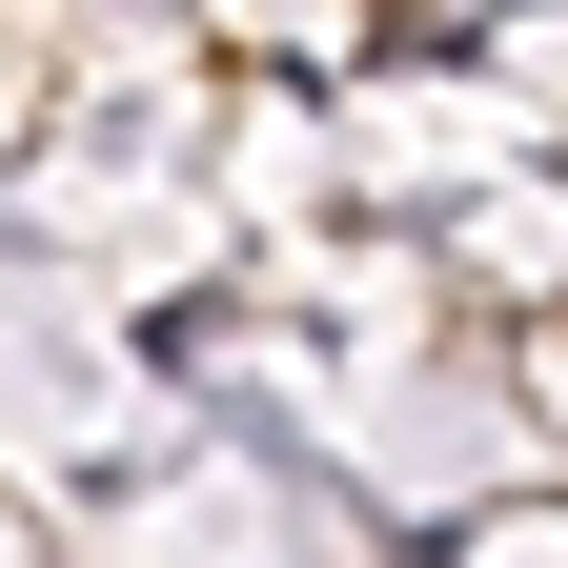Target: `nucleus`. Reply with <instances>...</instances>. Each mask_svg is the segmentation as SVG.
I'll list each match as a JSON object with an SVG mask.
<instances>
[{"mask_svg":"<svg viewBox=\"0 0 568 568\" xmlns=\"http://www.w3.org/2000/svg\"><path fill=\"white\" fill-rule=\"evenodd\" d=\"M224 21V61H305V82H366V61L406 41V0H203Z\"/></svg>","mask_w":568,"mask_h":568,"instance_id":"nucleus-1","label":"nucleus"}]
</instances>
